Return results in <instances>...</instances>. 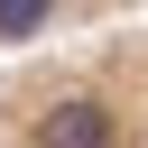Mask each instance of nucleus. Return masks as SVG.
Wrapping results in <instances>:
<instances>
[{
	"instance_id": "1",
	"label": "nucleus",
	"mask_w": 148,
	"mask_h": 148,
	"mask_svg": "<svg viewBox=\"0 0 148 148\" xmlns=\"http://www.w3.org/2000/svg\"><path fill=\"white\" fill-rule=\"evenodd\" d=\"M0 148H148V18L0 65Z\"/></svg>"
}]
</instances>
